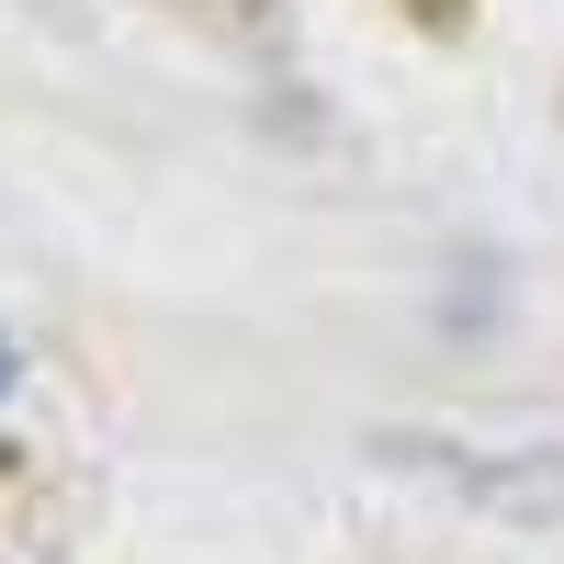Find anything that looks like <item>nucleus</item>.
<instances>
[{
  "label": "nucleus",
  "instance_id": "1",
  "mask_svg": "<svg viewBox=\"0 0 564 564\" xmlns=\"http://www.w3.org/2000/svg\"><path fill=\"white\" fill-rule=\"evenodd\" d=\"M0 395H12V339H0Z\"/></svg>",
  "mask_w": 564,
  "mask_h": 564
}]
</instances>
